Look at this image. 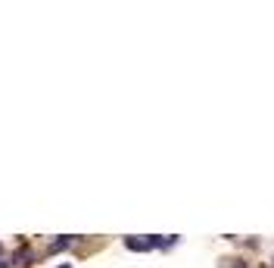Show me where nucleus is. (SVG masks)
I'll return each mask as SVG.
<instances>
[{"label": "nucleus", "mask_w": 274, "mask_h": 268, "mask_svg": "<svg viewBox=\"0 0 274 268\" xmlns=\"http://www.w3.org/2000/svg\"><path fill=\"white\" fill-rule=\"evenodd\" d=\"M125 246L134 249V253H147V249H153L150 240H137V237H125Z\"/></svg>", "instance_id": "1"}, {"label": "nucleus", "mask_w": 274, "mask_h": 268, "mask_svg": "<svg viewBox=\"0 0 274 268\" xmlns=\"http://www.w3.org/2000/svg\"><path fill=\"white\" fill-rule=\"evenodd\" d=\"M72 243H75V237H60V240H53V243H50V253H60V249H69Z\"/></svg>", "instance_id": "2"}, {"label": "nucleus", "mask_w": 274, "mask_h": 268, "mask_svg": "<svg viewBox=\"0 0 274 268\" xmlns=\"http://www.w3.org/2000/svg\"><path fill=\"white\" fill-rule=\"evenodd\" d=\"M57 268H72V265H57Z\"/></svg>", "instance_id": "4"}, {"label": "nucleus", "mask_w": 274, "mask_h": 268, "mask_svg": "<svg viewBox=\"0 0 274 268\" xmlns=\"http://www.w3.org/2000/svg\"><path fill=\"white\" fill-rule=\"evenodd\" d=\"M234 268H246V265H243V262H234Z\"/></svg>", "instance_id": "3"}]
</instances>
